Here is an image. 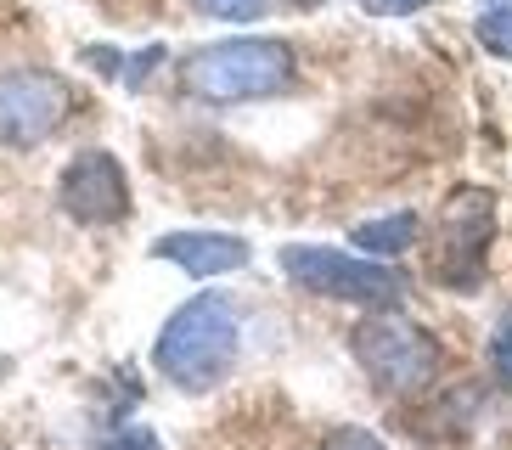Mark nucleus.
Returning <instances> with one entry per match:
<instances>
[{"mask_svg": "<svg viewBox=\"0 0 512 450\" xmlns=\"http://www.w3.org/2000/svg\"><path fill=\"white\" fill-rule=\"evenodd\" d=\"M490 231H496V197L484 192V186H456L434 225V276L439 282H451V287L479 282Z\"/></svg>", "mask_w": 512, "mask_h": 450, "instance_id": "nucleus-6", "label": "nucleus"}, {"mask_svg": "<svg viewBox=\"0 0 512 450\" xmlns=\"http://www.w3.org/2000/svg\"><path fill=\"white\" fill-rule=\"evenodd\" d=\"M355 360L383 394H417L439 372V338L394 310H377L355 327Z\"/></svg>", "mask_w": 512, "mask_h": 450, "instance_id": "nucleus-4", "label": "nucleus"}, {"mask_svg": "<svg viewBox=\"0 0 512 450\" xmlns=\"http://www.w3.org/2000/svg\"><path fill=\"white\" fill-rule=\"evenodd\" d=\"M282 270L299 287L321 293V299L361 304V310H400V299H406L400 270H383V259H361V254H344V248L287 242V248H282Z\"/></svg>", "mask_w": 512, "mask_h": 450, "instance_id": "nucleus-3", "label": "nucleus"}, {"mask_svg": "<svg viewBox=\"0 0 512 450\" xmlns=\"http://www.w3.org/2000/svg\"><path fill=\"white\" fill-rule=\"evenodd\" d=\"M152 254L181 265L186 276H231V270L248 265V242L231 237V231H169V237L152 242Z\"/></svg>", "mask_w": 512, "mask_h": 450, "instance_id": "nucleus-8", "label": "nucleus"}, {"mask_svg": "<svg viewBox=\"0 0 512 450\" xmlns=\"http://www.w3.org/2000/svg\"><path fill=\"white\" fill-rule=\"evenodd\" d=\"M293 79H299L293 45L271 40V34H242V40L197 45L192 57L181 62V90L197 96V102H214V107L282 96Z\"/></svg>", "mask_w": 512, "mask_h": 450, "instance_id": "nucleus-1", "label": "nucleus"}, {"mask_svg": "<svg viewBox=\"0 0 512 450\" xmlns=\"http://www.w3.org/2000/svg\"><path fill=\"white\" fill-rule=\"evenodd\" d=\"M57 203L79 225H119L130 214V175L113 152H79L74 164L62 169Z\"/></svg>", "mask_w": 512, "mask_h": 450, "instance_id": "nucleus-7", "label": "nucleus"}, {"mask_svg": "<svg viewBox=\"0 0 512 450\" xmlns=\"http://www.w3.org/2000/svg\"><path fill=\"white\" fill-rule=\"evenodd\" d=\"M428 0H366V12L372 17H411V12H422Z\"/></svg>", "mask_w": 512, "mask_h": 450, "instance_id": "nucleus-14", "label": "nucleus"}, {"mask_svg": "<svg viewBox=\"0 0 512 450\" xmlns=\"http://www.w3.org/2000/svg\"><path fill=\"white\" fill-rule=\"evenodd\" d=\"M321 450H383V439L366 434V428H338V434H332Z\"/></svg>", "mask_w": 512, "mask_h": 450, "instance_id": "nucleus-13", "label": "nucleus"}, {"mask_svg": "<svg viewBox=\"0 0 512 450\" xmlns=\"http://www.w3.org/2000/svg\"><path fill=\"white\" fill-rule=\"evenodd\" d=\"M107 450H158V439H152L147 428H130V434H119Z\"/></svg>", "mask_w": 512, "mask_h": 450, "instance_id": "nucleus-15", "label": "nucleus"}, {"mask_svg": "<svg viewBox=\"0 0 512 450\" xmlns=\"http://www.w3.org/2000/svg\"><path fill=\"white\" fill-rule=\"evenodd\" d=\"M74 113V85L51 68H6L0 74V147H40Z\"/></svg>", "mask_w": 512, "mask_h": 450, "instance_id": "nucleus-5", "label": "nucleus"}, {"mask_svg": "<svg viewBox=\"0 0 512 450\" xmlns=\"http://www.w3.org/2000/svg\"><path fill=\"white\" fill-rule=\"evenodd\" d=\"M237 338H242L237 304H231L226 293H197V299H186L181 310L164 321L152 360H158V372H164L175 389L203 394L231 372Z\"/></svg>", "mask_w": 512, "mask_h": 450, "instance_id": "nucleus-2", "label": "nucleus"}, {"mask_svg": "<svg viewBox=\"0 0 512 450\" xmlns=\"http://www.w3.org/2000/svg\"><path fill=\"white\" fill-rule=\"evenodd\" d=\"M203 17H220V23H254L271 0H192Z\"/></svg>", "mask_w": 512, "mask_h": 450, "instance_id": "nucleus-10", "label": "nucleus"}, {"mask_svg": "<svg viewBox=\"0 0 512 450\" xmlns=\"http://www.w3.org/2000/svg\"><path fill=\"white\" fill-rule=\"evenodd\" d=\"M158 62H164V45H147V51H141V57H124V68H119V79L130 90H141V79L152 74V68H158Z\"/></svg>", "mask_w": 512, "mask_h": 450, "instance_id": "nucleus-12", "label": "nucleus"}, {"mask_svg": "<svg viewBox=\"0 0 512 450\" xmlns=\"http://www.w3.org/2000/svg\"><path fill=\"white\" fill-rule=\"evenodd\" d=\"M293 6H327V0H293Z\"/></svg>", "mask_w": 512, "mask_h": 450, "instance_id": "nucleus-16", "label": "nucleus"}, {"mask_svg": "<svg viewBox=\"0 0 512 450\" xmlns=\"http://www.w3.org/2000/svg\"><path fill=\"white\" fill-rule=\"evenodd\" d=\"M411 242H417V214H389V220L355 225V248H361V254H372V259L406 254Z\"/></svg>", "mask_w": 512, "mask_h": 450, "instance_id": "nucleus-9", "label": "nucleus"}, {"mask_svg": "<svg viewBox=\"0 0 512 450\" xmlns=\"http://www.w3.org/2000/svg\"><path fill=\"white\" fill-rule=\"evenodd\" d=\"M490 366H496L501 383H512V310L496 321V332H490Z\"/></svg>", "mask_w": 512, "mask_h": 450, "instance_id": "nucleus-11", "label": "nucleus"}]
</instances>
